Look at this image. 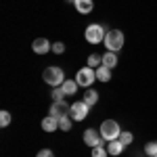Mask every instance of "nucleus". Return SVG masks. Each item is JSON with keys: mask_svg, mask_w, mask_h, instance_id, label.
I'll return each mask as SVG.
<instances>
[{"mask_svg": "<svg viewBox=\"0 0 157 157\" xmlns=\"http://www.w3.org/2000/svg\"><path fill=\"white\" fill-rule=\"evenodd\" d=\"M124 149H126V147L121 145L120 138H117V140H109V143H107V151H109V155H113V157L121 155V153H124Z\"/></svg>", "mask_w": 157, "mask_h": 157, "instance_id": "f8f14e48", "label": "nucleus"}, {"mask_svg": "<svg viewBox=\"0 0 157 157\" xmlns=\"http://www.w3.org/2000/svg\"><path fill=\"white\" fill-rule=\"evenodd\" d=\"M88 111H90V107L86 105L84 101H78V103H73L71 109H69V115H71L73 121H82L88 117Z\"/></svg>", "mask_w": 157, "mask_h": 157, "instance_id": "423d86ee", "label": "nucleus"}, {"mask_svg": "<svg viewBox=\"0 0 157 157\" xmlns=\"http://www.w3.org/2000/svg\"><path fill=\"white\" fill-rule=\"evenodd\" d=\"M103 65H105V67H109V69H113V67L117 65V52L107 50V52L103 55Z\"/></svg>", "mask_w": 157, "mask_h": 157, "instance_id": "ddd939ff", "label": "nucleus"}, {"mask_svg": "<svg viewBox=\"0 0 157 157\" xmlns=\"http://www.w3.org/2000/svg\"><path fill=\"white\" fill-rule=\"evenodd\" d=\"M97 80V69H92V67H82V69H78L75 73V82L78 86H84V88H90V84Z\"/></svg>", "mask_w": 157, "mask_h": 157, "instance_id": "39448f33", "label": "nucleus"}, {"mask_svg": "<svg viewBox=\"0 0 157 157\" xmlns=\"http://www.w3.org/2000/svg\"><path fill=\"white\" fill-rule=\"evenodd\" d=\"M71 115L67 113V115H63V117H59V130H63V132H69L71 130Z\"/></svg>", "mask_w": 157, "mask_h": 157, "instance_id": "f3484780", "label": "nucleus"}, {"mask_svg": "<svg viewBox=\"0 0 157 157\" xmlns=\"http://www.w3.org/2000/svg\"><path fill=\"white\" fill-rule=\"evenodd\" d=\"M109 151L105 145H98V147H92V157H107Z\"/></svg>", "mask_w": 157, "mask_h": 157, "instance_id": "4be33fe9", "label": "nucleus"}, {"mask_svg": "<svg viewBox=\"0 0 157 157\" xmlns=\"http://www.w3.org/2000/svg\"><path fill=\"white\" fill-rule=\"evenodd\" d=\"M42 130L44 132H55V130H59V117H55V115H46L44 120H42Z\"/></svg>", "mask_w": 157, "mask_h": 157, "instance_id": "9d476101", "label": "nucleus"}, {"mask_svg": "<svg viewBox=\"0 0 157 157\" xmlns=\"http://www.w3.org/2000/svg\"><path fill=\"white\" fill-rule=\"evenodd\" d=\"M120 140H121V145H124V147H130V145L134 143V134H132V132H126V130H121Z\"/></svg>", "mask_w": 157, "mask_h": 157, "instance_id": "6ab92c4d", "label": "nucleus"}, {"mask_svg": "<svg viewBox=\"0 0 157 157\" xmlns=\"http://www.w3.org/2000/svg\"><path fill=\"white\" fill-rule=\"evenodd\" d=\"M105 46L107 50L111 52H117V50L124 46V34H121V29H107V34H105Z\"/></svg>", "mask_w": 157, "mask_h": 157, "instance_id": "f03ea898", "label": "nucleus"}, {"mask_svg": "<svg viewBox=\"0 0 157 157\" xmlns=\"http://www.w3.org/2000/svg\"><path fill=\"white\" fill-rule=\"evenodd\" d=\"M9 124H11V113L9 111H0V126L6 128Z\"/></svg>", "mask_w": 157, "mask_h": 157, "instance_id": "5701e85b", "label": "nucleus"}, {"mask_svg": "<svg viewBox=\"0 0 157 157\" xmlns=\"http://www.w3.org/2000/svg\"><path fill=\"white\" fill-rule=\"evenodd\" d=\"M36 157H55V153H52L50 149H42V151H38Z\"/></svg>", "mask_w": 157, "mask_h": 157, "instance_id": "393cba45", "label": "nucleus"}, {"mask_svg": "<svg viewBox=\"0 0 157 157\" xmlns=\"http://www.w3.org/2000/svg\"><path fill=\"white\" fill-rule=\"evenodd\" d=\"M84 143L88 147H98V145H105V138H103L101 130H97V128H88V130L84 132Z\"/></svg>", "mask_w": 157, "mask_h": 157, "instance_id": "0eeeda50", "label": "nucleus"}, {"mask_svg": "<svg viewBox=\"0 0 157 157\" xmlns=\"http://www.w3.org/2000/svg\"><path fill=\"white\" fill-rule=\"evenodd\" d=\"M97 80L98 82H109V80H111V69L105 67V65L97 67Z\"/></svg>", "mask_w": 157, "mask_h": 157, "instance_id": "2eb2a0df", "label": "nucleus"}, {"mask_svg": "<svg viewBox=\"0 0 157 157\" xmlns=\"http://www.w3.org/2000/svg\"><path fill=\"white\" fill-rule=\"evenodd\" d=\"M75 11L80 13V15H90L92 9H94V2L92 0H75Z\"/></svg>", "mask_w": 157, "mask_h": 157, "instance_id": "9b49d317", "label": "nucleus"}, {"mask_svg": "<svg viewBox=\"0 0 157 157\" xmlns=\"http://www.w3.org/2000/svg\"><path fill=\"white\" fill-rule=\"evenodd\" d=\"M50 97H52V101H63V98L67 97V94H65V90H63V86H57V88H52V92H50Z\"/></svg>", "mask_w": 157, "mask_h": 157, "instance_id": "aec40b11", "label": "nucleus"}, {"mask_svg": "<svg viewBox=\"0 0 157 157\" xmlns=\"http://www.w3.org/2000/svg\"><path fill=\"white\" fill-rule=\"evenodd\" d=\"M69 109H71V105H67L65 98H63V101H52L48 113H50V115H55V117H63V115L69 113Z\"/></svg>", "mask_w": 157, "mask_h": 157, "instance_id": "6e6552de", "label": "nucleus"}, {"mask_svg": "<svg viewBox=\"0 0 157 157\" xmlns=\"http://www.w3.org/2000/svg\"><path fill=\"white\" fill-rule=\"evenodd\" d=\"M105 25H98V23H92L86 27L84 36H86V42H90V44H98V42H103L105 40Z\"/></svg>", "mask_w": 157, "mask_h": 157, "instance_id": "20e7f679", "label": "nucleus"}, {"mask_svg": "<svg viewBox=\"0 0 157 157\" xmlns=\"http://www.w3.org/2000/svg\"><path fill=\"white\" fill-rule=\"evenodd\" d=\"M32 50H34L36 55H46L48 50H52V44H50L46 38H36V40L32 42Z\"/></svg>", "mask_w": 157, "mask_h": 157, "instance_id": "1a4fd4ad", "label": "nucleus"}, {"mask_svg": "<svg viewBox=\"0 0 157 157\" xmlns=\"http://www.w3.org/2000/svg\"><path fill=\"white\" fill-rule=\"evenodd\" d=\"M86 63H88V67L97 69V67H101V65H103V57H101V55H97V52H92V55L88 57V61H86Z\"/></svg>", "mask_w": 157, "mask_h": 157, "instance_id": "a211bd4d", "label": "nucleus"}, {"mask_svg": "<svg viewBox=\"0 0 157 157\" xmlns=\"http://www.w3.org/2000/svg\"><path fill=\"white\" fill-rule=\"evenodd\" d=\"M155 157H157V155H155Z\"/></svg>", "mask_w": 157, "mask_h": 157, "instance_id": "bb28decb", "label": "nucleus"}, {"mask_svg": "<svg viewBox=\"0 0 157 157\" xmlns=\"http://www.w3.org/2000/svg\"><path fill=\"white\" fill-rule=\"evenodd\" d=\"M82 101H84L88 107H92V105H97V101H98V92H97V90H92V88H88Z\"/></svg>", "mask_w": 157, "mask_h": 157, "instance_id": "4468645a", "label": "nucleus"}, {"mask_svg": "<svg viewBox=\"0 0 157 157\" xmlns=\"http://www.w3.org/2000/svg\"><path fill=\"white\" fill-rule=\"evenodd\" d=\"M63 90H65L67 97H73V94L78 92V82H75V80H65V82H63Z\"/></svg>", "mask_w": 157, "mask_h": 157, "instance_id": "dca6fc26", "label": "nucleus"}, {"mask_svg": "<svg viewBox=\"0 0 157 157\" xmlns=\"http://www.w3.org/2000/svg\"><path fill=\"white\" fill-rule=\"evenodd\" d=\"M98 130H101L103 138H105L107 143H109V140H117L120 134H121V128H120V124H117L115 120H105L103 124H101Z\"/></svg>", "mask_w": 157, "mask_h": 157, "instance_id": "7ed1b4c3", "label": "nucleus"}, {"mask_svg": "<svg viewBox=\"0 0 157 157\" xmlns=\"http://www.w3.org/2000/svg\"><path fill=\"white\" fill-rule=\"evenodd\" d=\"M42 80H44L48 86H52V88L63 86V82H65V71H63L61 67H57V65L46 67V69L42 71Z\"/></svg>", "mask_w": 157, "mask_h": 157, "instance_id": "f257e3e1", "label": "nucleus"}, {"mask_svg": "<svg viewBox=\"0 0 157 157\" xmlns=\"http://www.w3.org/2000/svg\"><path fill=\"white\" fill-rule=\"evenodd\" d=\"M65 2H69V4H75V0H65Z\"/></svg>", "mask_w": 157, "mask_h": 157, "instance_id": "a878e982", "label": "nucleus"}, {"mask_svg": "<svg viewBox=\"0 0 157 157\" xmlns=\"http://www.w3.org/2000/svg\"><path fill=\"white\" fill-rule=\"evenodd\" d=\"M52 52L63 55V52H65V44H63V42H55V44H52Z\"/></svg>", "mask_w": 157, "mask_h": 157, "instance_id": "b1692460", "label": "nucleus"}, {"mask_svg": "<svg viewBox=\"0 0 157 157\" xmlns=\"http://www.w3.org/2000/svg\"><path fill=\"white\" fill-rule=\"evenodd\" d=\"M145 155H149V157H155L157 155V140H151V143H147V145H145Z\"/></svg>", "mask_w": 157, "mask_h": 157, "instance_id": "412c9836", "label": "nucleus"}]
</instances>
